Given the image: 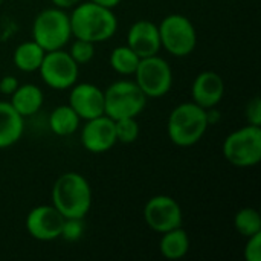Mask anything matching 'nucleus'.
<instances>
[{
	"label": "nucleus",
	"instance_id": "15",
	"mask_svg": "<svg viewBox=\"0 0 261 261\" xmlns=\"http://www.w3.org/2000/svg\"><path fill=\"white\" fill-rule=\"evenodd\" d=\"M225 96V81L214 70L200 72L191 86V98L193 102L203 109L217 107Z\"/></svg>",
	"mask_w": 261,
	"mask_h": 261
},
{
	"label": "nucleus",
	"instance_id": "3",
	"mask_svg": "<svg viewBox=\"0 0 261 261\" xmlns=\"http://www.w3.org/2000/svg\"><path fill=\"white\" fill-rule=\"evenodd\" d=\"M208 115L206 109L197 106L196 102H182L176 106L167 121L168 139L182 148L193 147L202 141L208 130Z\"/></svg>",
	"mask_w": 261,
	"mask_h": 261
},
{
	"label": "nucleus",
	"instance_id": "4",
	"mask_svg": "<svg viewBox=\"0 0 261 261\" xmlns=\"http://www.w3.org/2000/svg\"><path fill=\"white\" fill-rule=\"evenodd\" d=\"M72 38L70 18L57 6L40 11L32 23V40L46 52L64 49Z\"/></svg>",
	"mask_w": 261,
	"mask_h": 261
},
{
	"label": "nucleus",
	"instance_id": "26",
	"mask_svg": "<svg viewBox=\"0 0 261 261\" xmlns=\"http://www.w3.org/2000/svg\"><path fill=\"white\" fill-rule=\"evenodd\" d=\"M243 257L246 261H261V232H257L248 237Z\"/></svg>",
	"mask_w": 261,
	"mask_h": 261
},
{
	"label": "nucleus",
	"instance_id": "17",
	"mask_svg": "<svg viewBox=\"0 0 261 261\" xmlns=\"http://www.w3.org/2000/svg\"><path fill=\"white\" fill-rule=\"evenodd\" d=\"M9 102L23 118H29L38 113L44 102V95L37 84H20L11 95Z\"/></svg>",
	"mask_w": 261,
	"mask_h": 261
},
{
	"label": "nucleus",
	"instance_id": "11",
	"mask_svg": "<svg viewBox=\"0 0 261 261\" xmlns=\"http://www.w3.org/2000/svg\"><path fill=\"white\" fill-rule=\"evenodd\" d=\"M64 217L54 205H38L26 216V231L38 242H54L61 237Z\"/></svg>",
	"mask_w": 261,
	"mask_h": 261
},
{
	"label": "nucleus",
	"instance_id": "30",
	"mask_svg": "<svg viewBox=\"0 0 261 261\" xmlns=\"http://www.w3.org/2000/svg\"><path fill=\"white\" fill-rule=\"evenodd\" d=\"M90 2H93V3H96V5H101V6H106V8L115 9L122 0H90Z\"/></svg>",
	"mask_w": 261,
	"mask_h": 261
},
{
	"label": "nucleus",
	"instance_id": "10",
	"mask_svg": "<svg viewBox=\"0 0 261 261\" xmlns=\"http://www.w3.org/2000/svg\"><path fill=\"white\" fill-rule=\"evenodd\" d=\"M144 220L151 231L164 234L170 229L182 226L184 213L176 199L159 194L147 200L144 206Z\"/></svg>",
	"mask_w": 261,
	"mask_h": 261
},
{
	"label": "nucleus",
	"instance_id": "20",
	"mask_svg": "<svg viewBox=\"0 0 261 261\" xmlns=\"http://www.w3.org/2000/svg\"><path fill=\"white\" fill-rule=\"evenodd\" d=\"M44 54H46V50L41 46H38L34 40L23 41L15 47V50L12 54V61L18 70L31 73V72H37L40 69Z\"/></svg>",
	"mask_w": 261,
	"mask_h": 261
},
{
	"label": "nucleus",
	"instance_id": "31",
	"mask_svg": "<svg viewBox=\"0 0 261 261\" xmlns=\"http://www.w3.org/2000/svg\"><path fill=\"white\" fill-rule=\"evenodd\" d=\"M2 3H3V0H0V6H2Z\"/></svg>",
	"mask_w": 261,
	"mask_h": 261
},
{
	"label": "nucleus",
	"instance_id": "5",
	"mask_svg": "<svg viewBox=\"0 0 261 261\" xmlns=\"http://www.w3.org/2000/svg\"><path fill=\"white\" fill-rule=\"evenodd\" d=\"M147 99L135 80H118L104 90V115L113 121L138 118L144 112Z\"/></svg>",
	"mask_w": 261,
	"mask_h": 261
},
{
	"label": "nucleus",
	"instance_id": "25",
	"mask_svg": "<svg viewBox=\"0 0 261 261\" xmlns=\"http://www.w3.org/2000/svg\"><path fill=\"white\" fill-rule=\"evenodd\" d=\"M84 219H66L61 231V237L67 242H78L84 234Z\"/></svg>",
	"mask_w": 261,
	"mask_h": 261
},
{
	"label": "nucleus",
	"instance_id": "29",
	"mask_svg": "<svg viewBox=\"0 0 261 261\" xmlns=\"http://www.w3.org/2000/svg\"><path fill=\"white\" fill-rule=\"evenodd\" d=\"M54 6L60 8V9H72L73 6H76L81 0H50Z\"/></svg>",
	"mask_w": 261,
	"mask_h": 261
},
{
	"label": "nucleus",
	"instance_id": "2",
	"mask_svg": "<svg viewBox=\"0 0 261 261\" xmlns=\"http://www.w3.org/2000/svg\"><path fill=\"white\" fill-rule=\"evenodd\" d=\"M52 205L64 219H84L92 206L89 180L76 171L63 173L52 187Z\"/></svg>",
	"mask_w": 261,
	"mask_h": 261
},
{
	"label": "nucleus",
	"instance_id": "1",
	"mask_svg": "<svg viewBox=\"0 0 261 261\" xmlns=\"http://www.w3.org/2000/svg\"><path fill=\"white\" fill-rule=\"evenodd\" d=\"M69 18L72 37L93 44L110 40L118 31V17L113 9L96 5L90 0L84 3L80 2L73 6Z\"/></svg>",
	"mask_w": 261,
	"mask_h": 261
},
{
	"label": "nucleus",
	"instance_id": "18",
	"mask_svg": "<svg viewBox=\"0 0 261 261\" xmlns=\"http://www.w3.org/2000/svg\"><path fill=\"white\" fill-rule=\"evenodd\" d=\"M159 240V252L164 258L171 261L182 260L190 251V236L188 232L179 226L161 234Z\"/></svg>",
	"mask_w": 261,
	"mask_h": 261
},
{
	"label": "nucleus",
	"instance_id": "23",
	"mask_svg": "<svg viewBox=\"0 0 261 261\" xmlns=\"http://www.w3.org/2000/svg\"><path fill=\"white\" fill-rule=\"evenodd\" d=\"M116 141L121 144H133L139 138L141 128L138 118H121L115 121Z\"/></svg>",
	"mask_w": 261,
	"mask_h": 261
},
{
	"label": "nucleus",
	"instance_id": "13",
	"mask_svg": "<svg viewBox=\"0 0 261 261\" xmlns=\"http://www.w3.org/2000/svg\"><path fill=\"white\" fill-rule=\"evenodd\" d=\"M69 106L87 121L104 115V90L92 83H75L69 89Z\"/></svg>",
	"mask_w": 261,
	"mask_h": 261
},
{
	"label": "nucleus",
	"instance_id": "21",
	"mask_svg": "<svg viewBox=\"0 0 261 261\" xmlns=\"http://www.w3.org/2000/svg\"><path fill=\"white\" fill-rule=\"evenodd\" d=\"M139 57L127 46H118L112 50L109 57V64L112 70L122 76H133L136 72V67L139 64Z\"/></svg>",
	"mask_w": 261,
	"mask_h": 261
},
{
	"label": "nucleus",
	"instance_id": "8",
	"mask_svg": "<svg viewBox=\"0 0 261 261\" xmlns=\"http://www.w3.org/2000/svg\"><path fill=\"white\" fill-rule=\"evenodd\" d=\"M135 83L147 98H162L173 87V69L159 54L139 60L135 72Z\"/></svg>",
	"mask_w": 261,
	"mask_h": 261
},
{
	"label": "nucleus",
	"instance_id": "24",
	"mask_svg": "<svg viewBox=\"0 0 261 261\" xmlns=\"http://www.w3.org/2000/svg\"><path fill=\"white\" fill-rule=\"evenodd\" d=\"M67 52H69V55L73 58V61L78 66L87 64L95 57V44L90 43V41H86V40L75 38V41L70 44V47H69Z\"/></svg>",
	"mask_w": 261,
	"mask_h": 261
},
{
	"label": "nucleus",
	"instance_id": "14",
	"mask_svg": "<svg viewBox=\"0 0 261 261\" xmlns=\"http://www.w3.org/2000/svg\"><path fill=\"white\" fill-rule=\"evenodd\" d=\"M127 46L139 58L158 55L162 49L158 24L150 20L135 21L127 32Z\"/></svg>",
	"mask_w": 261,
	"mask_h": 261
},
{
	"label": "nucleus",
	"instance_id": "16",
	"mask_svg": "<svg viewBox=\"0 0 261 261\" xmlns=\"http://www.w3.org/2000/svg\"><path fill=\"white\" fill-rule=\"evenodd\" d=\"M24 132V118L11 106L9 101H0V150L17 144Z\"/></svg>",
	"mask_w": 261,
	"mask_h": 261
},
{
	"label": "nucleus",
	"instance_id": "9",
	"mask_svg": "<svg viewBox=\"0 0 261 261\" xmlns=\"http://www.w3.org/2000/svg\"><path fill=\"white\" fill-rule=\"evenodd\" d=\"M38 72L47 87L54 90H69L78 81L80 66L67 50L58 49L44 54Z\"/></svg>",
	"mask_w": 261,
	"mask_h": 261
},
{
	"label": "nucleus",
	"instance_id": "12",
	"mask_svg": "<svg viewBox=\"0 0 261 261\" xmlns=\"http://www.w3.org/2000/svg\"><path fill=\"white\" fill-rule=\"evenodd\" d=\"M80 139L81 145L89 153L101 154L112 150L118 142L115 133V121L107 115L87 119L86 124L81 127Z\"/></svg>",
	"mask_w": 261,
	"mask_h": 261
},
{
	"label": "nucleus",
	"instance_id": "19",
	"mask_svg": "<svg viewBox=\"0 0 261 261\" xmlns=\"http://www.w3.org/2000/svg\"><path fill=\"white\" fill-rule=\"evenodd\" d=\"M80 122H81V118L69 104L55 107L49 115L50 132L61 138L72 136L73 133H76L80 128Z\"/></svg>",
	"mask_w": 261,
	"mask_h": 261
},
{
	"label": "nucleus",
	"instance_id": "27",
	"mask_svg": "<svg viewBox=\"0 0 261 261\" xmlns=\"http://www.w3.org/2000/svg\"><path fill=\"white\" fill-rule=\"evenodd\" d=\"M245 115H246V121H248V124L261 127V98L260 96H255V98H252V99L248 102L246 110H245Z\"/></svg>",
	"mask_w": 261,
	"mask_h": 261
},
{
	"label": "nucleus",
	"instance_id": "6",
	"mask_svg": "<svg viewBox=\"0 0 261 261\" xmlns=\"http://www.w3.org/2000/svg\"><path fill=\"white\" fill-rule=\"evenodd\" d=\"M222 151L232 167H257L261 161V127L248 124L234 130L225 138Z\"/></svg>",
	"mask_w": 261,
	"mask_h": 261
},
{
	"label": "nucleus",
	"instance_id": "28",
	"mask_svg": "<svg viewBox=\"0 0 261 261\" xmlns=\"http://www.w3.org/2000/svg\"><path fill=\"white\" fill-rule=\"evenodd\" d=\"M18 86H20V83L14 75H6V76H3L0 80V93L6 95V96H11Z\"/></svg>",
	"mask_w": 261,
	"mask_h": 261
},
{
	"label": "nucleus",
	"instance_id": "7",
	"mask_svg": "<svg viewBox=\"0 0 261 261\" xmlns=\"http://www.w3.org/2000/svg\"><path fill=\"white\" fill-rule=\"evenodd\" d=\"M161 47L176 58L188 57L197 46V31L184 14H170L158 24Z\"/></svg>",
	"mask_w": 261,
	"mask_h": 261
},
{
	"label": "nucleus",
	"instance_id": "22",
	"mask_svg": "<svg viewBox=\"0 0 261 261\" xmlns=\"http://www.w3.org/2000/svg\"><path fill=\"white\" fill-rule=\"evenodd\" d=\"M234 228L243 237H251L257 232H261L260 213L255 208L246 206L237 211L234 216Z\"/></svg>",
	"mask_w": 261,
	"mask_h": 261
}]
</instances>
